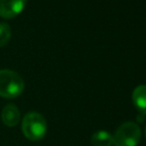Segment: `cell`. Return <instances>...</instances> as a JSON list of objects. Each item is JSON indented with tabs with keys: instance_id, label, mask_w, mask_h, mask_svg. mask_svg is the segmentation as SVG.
Listing matches in <instances>:
<instances>
[{
	"instance_id": "1",
	"label": "cell",
	"mask_w": 146,
	"mask_h": 146,
	"mask_svg": "<svg viewBox=\"0 0 146 146\" xmlns=\"http://www.w3.org/2000/svg\"><path fill=\"white\" fill-rule=\"evenodd\" d=\"M25 87L19 74L11 70L0 71V96L4 98H15L22 94Z\"/></svg>"
},
{
	"instance_id": "2",
	"label": "cell",
	"mask_w": 146,
	"mask_h": 146,
	"mask_svg": "<svg viewBox=\"0 0 146 146\" xmlns=\"http://www.w3.org/2000/svg\"><path fill=\"white\" fill-rule=\"evenodd\" d=\"M21 128L23 134L29 140H41L47 132L46 119L39 112L30 111L23 117Z\"/></svg>"
},
{
	"instance_id": "6",
	"label": "cell",
	"mask_w": 146,
	"mask_h": 146,
	"mask_svg": "<svg viewBox=\"0 0 146 146\" xmlns=\"http://www.w3.org/2000/svg\"><path fill=\"white\" fill-rule=\"evenodd\" d=\"M132 102L138 112L146 115V86L141 85L135 88L132 92Z\"/></svg>"
},
{
	"instance_id": "3",
	"label": "cell",
	"mask_w": 146,
	"mask_h": 146,
	"mask_svg": "<svg viewBox=\"0 0 146 146\" xmlns=\"http://www.w3.org/2000/svg\"><path fill=\"white\" fill-rule=\"evenodd\" d=\"M112 136L114 146H136L140 141L141 130L135 122L128 121L121 124Z\"/></svg>"
},
{
	"instance_id": "4",
	"label": "cell",
	"mask_w": 146,
	"mask_h": 146,
	"mask_svg": "<svg viewBox=\"0 0 146 146\" xmlns=\"http://www.w3.org/2000/svg\"><path fill=\"white\" fill-rule=\"evenodd\" d=\"M26 0H0V17L11 19L24 10Z\"/></svg>"
},
{
	"instance_id": "7",
	"label": "cell",
	"mask_w": 146,
	"mask_h": 146,
	"mask_svg": "<svg viewBox=\"0 0 146 146\" xmlns=\"http://www.w3.org/2000/svg\"><path fill=\"white\" fill-rule=\"evenodd\" d=\"M90 142L94 146H111L113 144V136L108 131L100 130L92 134Z\"/></svg>"
},
{
	"instance_id": "5",
	"label": "cell",
	"mask_w": 146,
	"mask_h": 146,
	"mask_svg": "<svg viewBox=\"0 0 146 146\" xmlns=\"http://www.w3.org/2000/svg\"><path fill=\"white\" fill-rule=\"evenodd\" d=\"M1 118L5 125L9 127H13L17 125L20 121V111L15 104H9L4 106L2 110Z\"/></svg>"
},
{
	"instance_id": "9",
	"label": "cell",
	"mask_w": 146,
	"mask_h": 146,
	"mask_svg": "<svg viewBox=\"0 0 146 146\" xmlns=\"http://www.w3.org/2000/svg\"><path fill=\"white\" fill-rule=\"evenodd\" d=\"M145 137H146V127H145Z\"/></svg>"
},
{
	"instance_id": "8",
	"label": "cell",
	"mask_w": 146,
	"mask_h": 146,
	"mask_svg": "<svg viewBox=\"0 0 146 146\" xmlns=\"http://www.w3.org/2000/svg\"><path fill=\"white\" fill-rule=\"evenodd\" d=\"M11 38V28L9 24L0 23V48L7 45Z\"/></svg>"
}]
</instances>
